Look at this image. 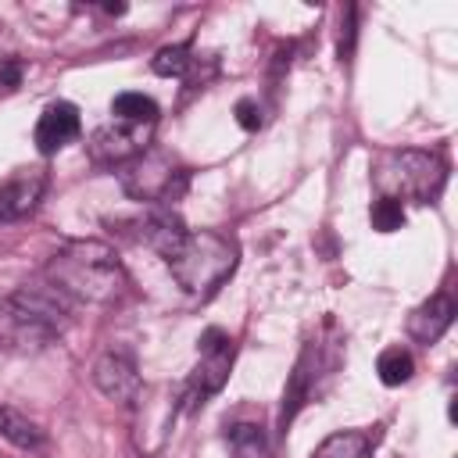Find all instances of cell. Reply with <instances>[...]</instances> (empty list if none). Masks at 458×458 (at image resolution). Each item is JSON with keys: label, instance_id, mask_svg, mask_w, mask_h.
I'll list each match as a JSON object with an SVG mask.
<instances>
[{"label": "cell", "instance_id": "cell-9", "mask_svg": "<svg viewBox=\"0 0 458 458\" xmlns=\"http://www.w3.org/2000/svg\"><path fill=\"white\" fill-rule=\"evenodd\" d=\"M47 190V175L39 168H18L0 182V222H18L25 218Z\"/></svg>", "mask_w": 458, "mask_h": 458}, {"label": "cell", "instance_id": "cell-14", "mask_svg": "<svg viewBox=\"0 0 458 458\" xmlns=\"http://www.w3.org/2000/svg\"><path fill=\"white\" fill-rule=\"evenodd\" d=\"M0 437H7L14 447H29V451L43 444V429L7 404H0Z\"/></svg>", "mask_w": 458, "mask_h": 458}, {"label": "cell", "instance_id": "cell-8", "mask_svg": "<svg viewBox=\"0 0 458 458\" xmlns=\"http://www.w3.org/2000/svg\"><path fill=\"white\" fill-rule=\"evenodd\" d=\"M82 129V118H79V107L68 104V100H54L43 107L39 122H36V150L39 154H57L61 147H68Z\"/></svg>", "mask_w": 458, "mask_h": 458}, {"label": "cell", "instance_id": "cell-15", "mask_svg": "<svg viewBox=\"0 0 458 458\" xmlns=\"http://www.w3.org/2000/svg\"><path fill=\"white\" fill-rule=\"evenodd\" d=\"M111 114L118 122H132V125H154L157 118V104L143 93H118L111 100Z\"/></svg>", "mask_w": 458, "mask_h": 458}, {"label": "cell", "instance_id": "cell-7", "mask_svg": "<svg viewBox=\"0 0 458 458\" xmlns=\"http://www.w3.org/2000/svg\"><path fill=\"white\" fill-rule=\"evenodd\" d=\"M147 140H150V125L118 122V125H104L93 132L89 154L93 161H104V165H125L147 150Z\"/></svg>", "mask_w": 458, "mask_h": 458}, {"label": "cell", "instance_id": "cell-3", "mask_svg": "<svg viewBox=\"0 0 458 458\" xmlns=\"http://www.w3.org/2000/svg\"><path fill=\"white\" fill-rule=\"evenodd\" d=\"M165 261L175 283L190 297H211L236 268V243L225 240L222 233L197 229V233H186V240Z\"/></svg>", "mask_w": 458, "mask_h": 458}, {"label": "cell", "instance_id": "cell-6", "mask_svg": "<svg viewBox=\"0 0 458 458\" xmlns=\"http://www.w3.org/2000/svg\"><path fill=\"white\" fill-rule=\"evenodd\" d=\"M229 365H233V340H229V333L208 329L200 336V365H197L193 383H190V401L197 404V397H200V404H204L208 394L222 390V383L229 376Z\"/></svg>", "mask_w": 458, "mask_h": 458}, {"label": "cell", "instance_id": "cell-18", "mask_svg": "<svg viewBox=\"0 0 458 458\" xmlns=\"http://www.w3.org/2000/svg\"><path fill=\"white\" fill-rule=\"evenodd\" d=\"M401 225H404V204L394 200V197H379V200L372 204V229L394 233V229H401Z\"/></svg>", "mask_w": 458, "mask_h": 458}, {"label": "cell", "instance_id": "cell-11", "mask_svg": "<svg viewBox=\"0 0 458 458\" xmlns=\"http://www.w3.org/2000/svg\"><path fill=\"white\" fill-rule=\"evenodd\" d=\"M186 225L182 218L172 211V208H150L143 218H140V240L147 247H154L161 258H168L182 240H186Z\"/></svg>", "mask_w": 458, "mask_h": 458}, {"label": "cell", "instance_id": "cell-20", "mask_svg": "<svg viewBox=\"0 0 458 458\" xmlns=\"http://www.w3.org/2000/svg\"><path fill=\"white\" fill-rule=\"evenodd\" d=\"M236 122H240L247 132H254V129L261 125V107H258L254 100H240V104H236Z\"/></svg>", "mask_w": 458, "mask_h": 458}, {"label": "cell", "instance_id": "cell-22", "mask_svg": "<svg viewBox=\"0 0 458 458\" xmlns=\"http://www.w3.org/2000/svg\"><path fill=\"white\" fill-rule=\"evenodd\" d=\"M107 14H125V4H104Z\"/></svg>", "mask_w": 458, "mask_h": 458}, {"label": "cell", "instance_id": "cell-10", "mask_svg": "<svg viewBox=\"0 0 458 458\" xmlns=\"http://www.w3.org/2000/svg\"><path fill=\"white\" fill-rule=\"evenodd\" d=\"M93 383L104 397L122 401V404H132L140 397V372L125 354H104L93 365Z\"/></svg>", "mask_w": 458, "mask_h": 458}, {"label": "cell", "instance_id": "cell-5", "mask_svg": "<svg viewBox=\"0 0 458 458\" xmlns=\"http://www.w3.org/2000/svg\"><path fill=\"white\" fill-rule=\"evenodd\" d=\"M122 186L136 200H175L186 190V172L175 168L165 154H140L125 161L122 168Z\"/></svg>", "mask_w": 458, "mask_h": 458}, {"label": "cell", "instance_id": "cell-17", "mask_svg": "<svg viewBox=\"0 0 458 458\" xmlns=\"http://www.w3.org/2000/svg\"><path fill=\"white\" fill-rule=\"evenodd\" d=\"M229 458H268V440L258 426H233L229 433Z\"/></svg>", "mask_w": 458, "mask_h": 458}, {"label": "cell", "instance_id": "cell-2", "mask_svg": "<svg viewBox=\"0 0 458 458\" xmlns=\"http://www.w3.org/2000/svg\"><path fill=\"white\" fill-rule=\"evenodd\" d=\"M72 322L68 297L47 286H21L0 304V347L4 351H39L54 344Z\"/></svg>", "mask_w": 458, "mask_h": 458}, {"label": "cell", "instance_id": "cell-1", "mask_svg": "<svg viewBox=\"0 0 458 458\" xmlns=\"http://www.w3.org/2000/svg\"><path fill=\"white\" fill-rule=\"evenodd\" d=\"M47 283L61 297L82 301V304H114L129 286L118 254L107 243H97V240L64 243L47 261Z\"/></svg>", "mask_w": 458, "mask_h": 458}, {"label": "cell", "instance_id": "cell-21", "mask_svg": "<svg viewBox=\"0 0 458 458\" xmlns=\"http://www.w3.org/2000/svg\"><path fill=\"white\" fill-rule=\"evenodd\" d=\"M18 82H21V64H14V61L4 64L0 68V89H14Z\"/></svg>", "mask_w": 458, "mask_h": 458}, {"label": "cell", "instance_id": "cell-19", "mask_svg": "<svg viewBox=\"0 0 458 458\" xmlns=\"http://www.w3.org/2000/svg\"><path fill=\"white\" fill-rule=\"evenodd\" d=\"M150 68H154L157 75H182V72L190 68V50H186L182 43H175V47H161V50L154 54Z\"/></svg>", "mask_w": 458, "mask_h": 458}, {"label": "cell", "instance_id": "cell-16", "mask_svg": "<svg viewBox=\"0 0 458 458\" xmlns=\"http://www.w3.org/2000/svg\"><path fill=\"white\" fill-rule=\"evenodd\" d=\"M376 372H379V383H383V386H401V383L411 379L415 358H411L404 347H386V351L379 354V361H376Z\"/></svg>", "mask_w": 458, "mask_h": 458}, {"label": "cell", "instance_id": "cell-13", "mask_svg": "<svg viewBox=\"0 0 458 458\" xmlns=\"http://www.w3.org/2000/svg\"><path fill=\"white\" fill-rule=\"evenodd\" d=\"M311 458H372V440L365 433H354V429H344V433H333L326 437Z\"/></svg>", "mask_w": 458, "mask_h": 458}, {"label": "cell", "instance_id": "cell-4", "mask_svg": "<svg viewBox=\"0 0 458 458\" xmlns=\"http://www.w3.org/2000/svg\"><path fill=\"white\" fill-rule=\"evenodd\" d=\"M447 165L429 150H383L372 165V182L394 200H433L444 190Z\"/></svg>", "mask_w": 458, "mask_h": 458}, {"label": "cell", "instance_id": "cell-12", "mask_svg": "<svg viewBox=\"0 0 458 458\" xmlns=\"http://www.w3.org/2000/svg\"><path fill=\"white\" fill-rule=\"evenodd\" d=\"M454 322V301L447 293H433L426 304H419L408 318V333L419 344H437L444 336V329Z\"/></svg>", "mask_w": 458, "mask_h": 458}]
</instances>
